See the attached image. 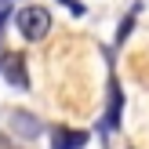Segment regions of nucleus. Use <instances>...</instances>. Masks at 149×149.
<instances>
[{
	"label": "nucleus",
	"mask_w": 149,
	"mask_h": 149,
	"mask_svg": "<svg viewBox=\"0 0 149 149\" xmlns=\"http://www.w3.org/2000/svg\"><path fill=\"white\" fill-rule=\"evenodd\" d=\"M120 113H124V95H120V84H116V80H109V106H106L102 131H116V127H120Z\"/></svg>",
	"instance_id": "obj_4"
},
{
	"label": "nucleus",
	"mask_w": 149,
	"mask_h": 149,
	"mask_svg": "<svg viewBox=\"0 0 149 149\" xmlns=\"http://www.w3.org/2000/svg\"><path fill=\"white\" fill-rule=\"evenodd\" d=\"M55 149H84L87 146V131H69V127H58L55 131Z\"/></svg>",
	"instance_id": "obj_5"
},
{
	"label": "nucleus",
	"mask_w": 149,
	"mask_h": 149,
	"mask_svg": "<svg viewBox=\"0 0 149 149\" xmlns=\"http://www.w3.org/2000/svg\"><path fill=\"white\" fill-rule=\"evenodd\" d=\"M7 127L15 131V138H36V135L44 131V124L36 120L29 109H15V113L7 116Z\"/></svg>",
	"instance_id": "obj_3"
},
{
	"label": "nucleus",
	"mask_w": 149,
	"mask_h": 149,
	"mask_svg": "<svg viewBox=\"0 0 149 149\" xmlns=\"http://www.w3.org/2000/svg\"><path fill=\"white\" fill-rule=\"evenodd\" d=\"M0 73H4V80L11 87H18V91H29V69H26V58L18 55V51H15V55H4L0 58Z\"/></svg>",
	"instance_id": "obj_2"
},
{
	"label": "nucleus",
	"mask_w": 149,
	"mask_h": 149,
	"mask_svg": "<svg viewBox=\"0 0 149 149\" xmlns=\"http://www.w3.org/2000/svg\"><path fill=\"white\" fill-rule=\"evenodd\" d=\"M0 149H22V146H15L11 138H0Z\"/></svg>",
	"instance_id": "obj_8"
},
{
	"label": "nucleus",
	"mask_w": 149,
	"mask_h": 149,
	"mask_svg": "<svg viewBox=\"0 0 149 149\" xmlns=\"http://www.w3.org/2000/svg\"><path fill=\"white\" fill-rule=\"evenodd\" d=\"M4 22H7V7H0V33H4Z\"/></svg>",
	"instance_id": "obj_9"
},
{
	"label": "nucleus",
	"mask_w": 149,
	"mask_h": 149,
	"mask_svg": "<svg viewBox=\"0 0 149 149\" xmlns=\"http://www.w3.org/2000/svg\"><path fill=\"white\" fill-rule=\"evenodd\" d=\"M15 26H18V33L26 36V40H44V36L51 33V11L44 4H26L15 15Z\"/></svg>",
	"instance_id": "obj_1"
},
{
	"label": "nucleus",
	"mask_w": 149,
	"mask_h": 149,
	"mask_svg": "<svg viewBox=\"0 0 149 149\" xmlns=\"http://www.w3.org/2000/svg\"><path fill=\"white\" fill-rule=\"evenodd\" d=\"M58 4H62V7H69L73 15H84V11H87V7L80 4V0H58Z\"/></svg>",
	"instance_id": "obj_7"
},
{
	"label": "nucleus",
	"mask_w": 149,
	"mask_h": 149,
	"mask_svg": "<svg viewBox=\"0 0 149 149\" xmlns=\"http://www.w3.org/2000/svg\"><path fill=\"white\" fill-rule=\"evenodd\" d=\"M131 29H135V15H124V22H120V33H116V40H127V33H131Z\"/></svg>",
	"instance_id": "obj_6"
}]
</instances>
